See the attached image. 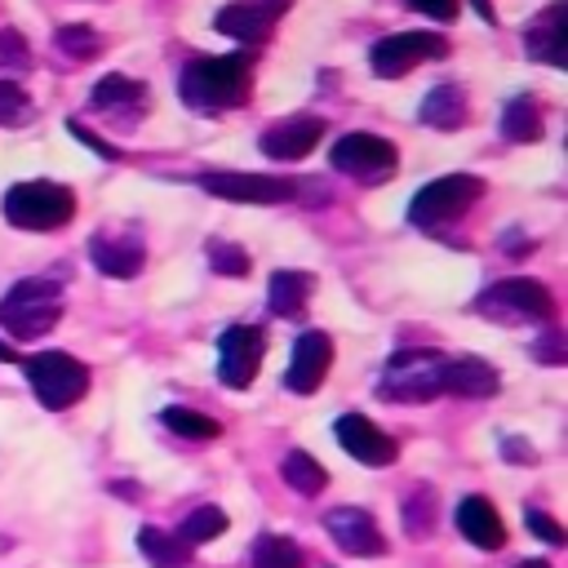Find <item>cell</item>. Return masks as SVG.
Here are the masks:
<instances>
[{
  "label": "cell",
  "mask_w": 568,
  "mask_h": 568,
  "mask_svg": "<svg viewBox=\"0 0 568 568\" xmlns=\"http://www.w3.org/2000/svg\"><path fill=\"white\" fill-rule=\"evenodd\" d=\"M333 435H337V444H342L355 462H364V466H390V462L399 457V444H395L382 426H373L364 413H342V417L333 422Z\"/></svg>",
  "instance_id": "cell-15"
},
{
  "label": "cell",
  "mask_w": 568,
  "mask_h": 568,
  "mask_svg": "<svg viewBox=\"0 0 568 568\" xmlns=\"http://www.w3.org/2000/svg\"><path fill=\"white\" fill-rule=\"evenodd\" d=\"M324 138V120L320 115H293V120H280L262 133V155L271 160H302L320 146Z\"/></svg>",
  "instance_id": "cell-16"
},
{
  "label": "cell",
  "mask_w": 568,
  "mask_h": 568,
  "mask_svg": "<svg viewBox=\"0 0 568 568\" xmlns=\"http://www.w3.org/2000/svg\"><path fill=\"white\" fill-rule=\"evenodd\" d=\"M253 568H306V555H302L297 541L275 537V532H262L253 541Z\"/></svg>",
  "instance_id": "cell-27"
},
{
  "label": "cell",
  "mask_w": 568,
  "mask_h": 568,
  "mask_svg": "<svg viewBox=\"0 0 568 568\" xmlns=\"http://www.w3.org/2000/svg\"><path fill=\"white\" fill-rule=\"evenodd\" d=\"M479 195H484V178H475V173H444V178L426 182V186L413 195L408 222L422 226V231H439L444 222L462 217Z\"/></svg>",
  "instance_id": "cell-7"
},
{
  "label": "cell",
  "mask_w": 568,
  "mask_h": 568,
  "mask_svg": "<svg viewBox=\"0 0 568 568\" xmlns=\"http://www.w3.org/2000/svg\"><path fill=\"white\" fill-rule=\"evenodd\" d=\"M475 9H479L484 18H493V9H488V0H475Z\"/></svg>",
  "instance_id": "cell-42"
},
{
  "label": "cell",
  "mask_w": 568,
  "mask_h": 568,
  "mask_svg": "<svg viewBox=\"0 0 568 568\" xmlns=\"http://www.w3.org/2000/svg\"><path fill=\"white\" fill-rule=\"evenodd\" d=\"M89 257H93V266L102 271V275H111V280H133L138 271H142V262H146V248H142V240L138 235H93L89 240Z\"/></svg>",
  "instance_id": "cell-19"
},
{
  "label": "cell",
  "mask_w": 568,
  "mask_h": 568,
  "mask_svg": "<svg viewBox=\"0 0 568 568\" xmlns=\"http://www.w3.org/2000/svg\"><path fill=\"white\" fill-rule=\"evenodd\" d=\"M528 58L537 62H550V67H564V44H568V31H564V4H550L532 27H528Z\"/></svg>",
  "instance_id": "cell-22"
},
{
  "label": "cell",
  "mask_w": 568,
  "mask_h": 568,
  "mask_svg": "<svg viewBox=\"0 0 568 568\" xmlns=\"http://www.w3.org/2000/svg\"><path fill=\"white\" fill-rule=\"evenodd\" d=\"M328 368H333V337L320 333V328H306L293 342V355H288V368H284V390L311 395V390H320Z\"/></svg>",
  "instance_id": "cell-14"
},
{
  "label": "cell",
  "mask_w": 568,
  "mask_h": 568,
  "mask_svg": "<svg viewBox=\"0 0 568 568\" xmlns=\"http://www.w3.org/2000/svg\"><path fill=\"white\" fill-rule=\"evenodd\" d=\"M532 355H537L541 364H564V359H568V355H564V333H559L555 324H546V337L532 342Z\"/></svg>",
  "instance_id": "cell-35"
},
{
  "label": "cell",
  "mask_w": 568,
  "mask_h": 568,
  "mask_svg": "<svg viewBox=\"0 0 568 568\" xmlns=\"http://www.w3.org/2000/svg\"><path fill=\"white\" fill-rule=\"evenodd\" d=\"M31 115H36V106H31L27 89L13 84V80H0V129H18V124H27Z\"/></svg>",
  "instance_id": "cell-31"
},
{
  "label": "cell",
  "mask_w": 568,
  "mask_h": 568,
  "mask_svg": "<svg viewBox=\"0 0 568 568\" xmlns=\"http://www.w3.org/2000/svg\"><path fill=\"white\" fill-rule=\"evenodd\" d=\"M58 49L71 53V58H93L102 49V36L84 22H71V27H58Z\"/></svg>",
  "instance_id": "cell-32"
},
{
  "label": "cell",
  "mask_w": 568,
  "mask_h": 568,
  "mask_svg": "<svg viewBox=\"0 0 568 568\" xmlns=\"http://www.w3.org/2000/svg\"><path fill=\"white\" fill-rule=\"evenodd\" d=\"M288 4L293 0H231V4L217 9L213 27L231 40H240V44H262L271 36V27L288 13Z\"/></svg>",
  "instance_id": "cell-13"
},
{
  "label": "cell",
  "mask_w": 568,
  "mask_h": 568,
  "mask_svg": "<svg viewBox=\"0 0 568 568\" xmlns=\"http://www.w3.org/2000/svg\"><path fill=\"white\" fill-rule=\"evenodd\" d=\"M524 524H528V532H532V537H541L546 546H564V541H568L564 524H559V519H550L546 510H532V506H528V510H524Z\"/></svg>",
  "instance_id": "cell-34"
},
{
  "label": "cell",
  "mask_w": 568,
  "mask_h": 568,
  "mask_svg": "<svg viewBox=\"0 0 568 568\" xmlns=\"http://www.w3.org/2000/svg\"><path fill=\"white\" fill-rule=\"evenodd\" d=\"M501 138H506V142H519V146L541 138V106H537V98L515 93V98L501 106Z\"/></svg>",
  "instance_id": "cell-25"
},
{
  "label": "cell",
  "mask_w": 568,
  "mask_h": 568,
  "mask_svg": "<svg viewBox=\"0 0 568 568\" xmlns=\"http://www.w3.org/2000/svg\"><path fill=\"white\" fill-rule=\"evenodd\" d=\"M0 62H9V67L27 62V40L18 31H0Z\"/></svg>",
  "instance_id": "cell-36"
},
{
  "label": "cell",
  "mask_w": 568,
  "mask_h": 568,
  "mask_svg": "<svg viewBox=\"0 0 568 568\" xmlns=\"http://www.w3.org/2000/svg\"><path fill=\"white\" fill-rule=\"evenodd\" d=\"M324 532L333 537V546L342 555H355V559H377L386 555V532L377 528V519L359 506H333L324 515Z\"/></svg>",
  "instance_id": "cell-12"
},
{
  "label": "cell",
  "mask_w": 568,
  "mask_h": 568,
  "mask_svg": "<svg viewBox=\"0 0 568 568\" xmlns=\"http://www.w3.org/2000/svg\"><path fill=\"white\" fill-rule=\"evenodd\" d=\"M160 422H164L178 439H217V435H222V422H217V417H204V413L182 408V404L164 408V413H160Z\"/></svg>",
  "instance_id": "cell-28"
},
{
  "label": "cell",
  "mask_w": 568,
  "mask_h": 568,
  "mask_svg": "<svg viewBox=\"0 0 568 568\" xmlns=\"http://www.w3.org/2000/svg\"><path fill=\"white\" fill-rule=\"evenodd\" d=\"M262 355H266V333L257 324H231L217 337V377H222V386L244 390L257 377Z\"/></svg>",
  "instance_id": "cell-9"
},
{
  "label": "cell",
  "mask_w": 568,
  "mask_h": 568,
  "mask_svg": "<svg viewBox=\"0 0 568 568\" xmlns=\"http://www.w3.org/2000/svg\"><path fill=\"white\" fill-rule=\"evenodd\" d=\"M58 320H62V284L58 280L31 275V280H18L0 297V328L9 337H18V342L44 337Z\"/></svg>",
  "instance_id": "cell-2"
},
{
  "label": "cell",
  "mask_w": 568,
  "mask_h": 568,
  "mask_svg": "<svg viewBox=\"0 0 568 568\" xmlns=\"http://www.w3.org/2000/svg\"><path fill=\"white\" fill-rule=\"evenodd\" d=\"M138 550L146 555L151 568H191V546L178 532H164L155 524L138 528Z\"/></svg>",
  "instance_id": "cell-24"
},
{
  "label": "cell",
  "mask_w": 568,
  "mask_h": 568,
  "mask_svg": "<svg viewBox=\"0 0 568 568\" xmlns=\"http://www.w3.org/2000/svg\"><path fill=\"white\" fill-rule=\"evenodd\" d=\"M501 453H506L515 466H532V462H537V453H532L524 439H515V435H506V439H501Z\"/></svg>",
  "instance_id": "cell-39"
},
{
  "label": "cell",
  "mask_w": 568,
  "mask_h": 568,
  "mask_svg": "<svg viewBox=\"0 0 568 568\" xmlns=\"http://www.w3.org/2000/svg\"><path fill=\"white\" fill-rule=\"evenodd\" d=\"M444 53H448L444 36H430V31H395V36H382V40L373 44L368 62H373L377 75L390 80V75H408L417 62L444 58Z\"/></svg>",
  "instance_id": "cell-11"
},
{
  "label": "cell",
  "mask_w": 568,
  "mask_h": 568,
  "mask_svg": "<svg viewBox=\"0 0 568 568\" xmlns=\"http://www.w3.org/2000/svg\"><path fill=\"white\" fill-rule=\"evenodd\" d=\"M89 98H93L98 111H106V115H124V120H133V115L146 111V84H142V80H129V75H120V71L102 75V80L93 84Z\"/></svg>",
  "instance_id": "cell-20"
},
{
  "label": "cell",
  "mask_w": 568,
  "mask_h": 568,
  "mask_svg": "<svg viewBox=\"0 0 568 568\" xmlns=\"http://www.w3.org/2000/svg\"><path fill=\"white\" fill-rule=\"evenodd\" d=\"M515 568H550L546 559H524V564H515Z\"/></svg>",
  "instance_id": "cell-41"
},
{
  "label": "cell",
  "mask_w": 568,
  "mask_h": 568,
  "mask_svg": "<svg viewBox=\"0 0 568 568\" xmlns=\"http://www.w3.org/2000/svg\"><path fill=\"white\" fill-rule=\"evenodd\" d=\"M226 510L222 506H195L186 519H182V528H178V537L195 550V546H204V541H213V537H222L226 532Z\"/></svg>",
  "instance_id": "cell-29"
},
{
  "label": "cell",
  "mask_w": 568,
  "mask_h": 568,
  "mask_svg": "<svg viewBox=\"0 0 568 568\" xmlns=\"http://www.w3.org/2000/svg\"><path fill=\"white\" fill-rule=\"evenodd\" d=\"M22 373H27L31 390H36V399H40L44 408H53V413L80 404L84 390H89V368H84L75 355H67V351L22 355Z\"/></svg>",
  "instance_id": "cell-5"
},
{
  "label": "cell",
  "mask_w": 568,
  "mask_h": 568,
  "mask_svg": "<svg viewBox=\"0 0 568 568\" xmlns=\"http://www.w3.org/2000/svg\"><path fill=\"white\" fill-rule=\"evenodd\" d=\"M417 13H426V18H435V22H453L457 18V0H408Z\"/></svg>",
  "instance_id": "cell-37"
},
{
  "label": "cell",
  "mask_w": 568,
  "mask_h": 568,
  "mask_svg": "<svg viewBox=\"0 0 568 568\" xmlns=\"http://www.w3.org/2000/svg\"><path fill=\"white\" fill-rule=\"evenodd\" d=\"M253 84V67L244 53H217V58H191L178 75V93L191 111L213 115V111H231L248 98Z\"/></svg>",
  "instance_id": "cell-1"
},
{
  "label": "cell",
  "mask_w": 568,
  "mask_h": 568,
  "mask_svg": "<svg viewBox=\"0 0 568 568\" xmlns=\"http://www.w3.org/2000/svg\"><path fill=\"white\" fill-rule=\"evenodd\" d=\"M75 213V195L62 182H18L4 191V217L18 231H58Z\"/></svg>",
  "instance_id": "cell-3"
},
{
  "label": "cell",
  "mask_w": 568,
  "mask_h": 568,
  "mask_svg": "<svg viewBox=\"0 0 568 568\" xmlns=\"http://www.w3.org/2000/svg\"><path fill=\"white\" fill-rule=\"evenodd\" d=\"M399 515H404V532L413 537V541H422V537H430V528H435V493L430 488H413L408 497H404V506H399Z\"/></svg>",
  "instance_id": "cell-30"
},
{
  "label": "cell",
  "mask_w": 568,
  "mask_h": 568,
  "mask_svg": "<svg viewBox=\"0 0 568 568\" xmlns=\"http://www.w3.org/2000/svg\"><path fill=\"white\" fill-rule=\"evenodd\" d=\"M209 266L217 275H248V253L226 240H209Z\"/></svg>",
  "instance_id": "cell-33"
},
{
  "label": "cell",
  "mask_w": 568,
  "mask_h": 568,
  "mask_svg": "<svg viewBox=\"0 0 568 568\" xmlns=\"http://www.w3.org/2000/svg\"><path fill=\"white\" fill-rule=\"evenodd\" d=\"M328 164H333L337 173L359 178V182H386V178L395 173L399 155H395V142H386L382 133L355 129V133H342V138L333 142Z\"/></svg>",
  "instance_id": "cell-8"
},
{
  "label": "cell",
  "mask_w": 568,
  "mask_h": 568,
  "mask_svg": "<svg viewBox=\"0 0 568 568\" xmlns=\"http://www.w3.org/2000/svg\"><path fill=\"white\" fill-rule=\"evenodd\" d=\"M453 519H457V532H462L470 546H479V550H501V546H506V524H501L497 506H493L484 493L462 497Z\"/></svg>",
  "instance_id": "cell-18"
},
{
  "label": "cell",
  "mask_w": 568,
  "mask_h": 568,
  "mask_svg": "<svg viewBox=\"0 0 568 568\" xmlns=\"http://www.w3.org/2000/svg\"><path fill=\"white\" fill-rule=\"evenodd\" d=\"M439 390L466 395V399H488V395L501 390V373H497L484 355H457V359H444Z\"/></svg>",
  "instance_id": "cell-17"
},
{
  "label": "cell",
  "mask_w": 568,
  "mask_h": 568,
  "mask_svg": "<svg viewBox=\"0 0 568 568\" xmlns=\"http://www.w3.org/2000/svg\"><path fill=\"white\" fill-rule=\"evenodd\" d=\"M200 186L217 200H235V204H284L293 200V182L288 178H271V173H231V169H209L200 173Z\"/></svg>",
  "instance_id": "cell-10"
},
{
  "label": "cell",
  "mask_w": 568,
  "mask_h": 568,
  "mask_svg": "<svg viewBox=\"0 0 568 568\" xmlns=\"http://www.w3.org/2000/svg\"><path fill=\"white\" fill-rule=\"evenodd\" d=\"M67 133H71V138H80V142H89V151H98V155H106V160H115V155H120V151H115V146H106L98 133H89L80 120H67Z\"/></svg>",
  "instance_id": "cell-38"
},
{
  "label": "cell",
  "mask_w": 568,
  "mask_h": 568,
  "mask_svg": "<svg viewBox=\"0 0 568 568\" xmlns=\"http://www.w3.org/2000/svg\"><path fill=\"white\" fill-rule=\"evenodd\" d=\"M422 124H430V129H462L466 124V93L457 89V84H435L426 98H422Z\"/></svg>",
  "instance_id": "cell-23"
},
{
  "label": "cell",
  "mask_w": 568,
  "mask_h": 568,
  "mask_svg": "<svg viewBox=\"0 0 568 568\" xmlns=\"http://www.w3.org/2000/svg\"><path fill=\"white\" fill-rule=\"evenodd\" d=\"M280 475H284V484H288L293 493H302V497H320L324 484H328V470H324L311 453H302V448H288V453H284Z\"/></svg>",
  "instance_id": "cell-26"
},
{
  "label": "cell",
  "mask_w": 568,
  "mask_h": 568,
  "mask_svg": "<svg viewBox=\"0 0 568 568\" xmlns=\"http://www.w3.org/2000/svg\"><path fill=\"white\" fill-rule=\"evenodd\" d=\"M0 359H4V364H13V359H22V355H18L9 342H0Z\"/></svg>",
  "instance_id": "cell-40"
},
{
  "label": "cell",
  "mask_w": 568,
  "mask_h": 568,
  "mask_svg": "<svg viewBox=\"0 0 568 568\" xmlns=\"http://www.w3.org/2000/svg\"><path fill=\"white\" fill-rule=\"evenodd\" d=\"M475 311L484 320H497V324H550L555 320V297L546 293V284L515 275V280L488 284L475 297Z\"/></svg>",
  "instance_id": "cell-4"
},
{
  "label": "cell",
  "mask_w": 568,
  "mask_h": 568,
  "mask_svg": "<svg viewBox=\"0 0 568 568\" xmlns=\"http://www.w3.org/2000/svg\"><path fill=\"white\" fill-rule=\"evenodd\" d=\"M311 293H315V275H306V271H275L271 288H266V306L275 315H284V320H302Z\"/></svg>",
  "instance_id": "cell-21"
},
{
  "label": "cell",
  "mask_w": 568,
  "mask_h": 568,
  "mask_svg": "<svg viewBox=\"0 0 568 568\" xmlns=\"http://www.w3.org/2000/svg\"><path fill=\"white\" fill-rule=\"evenodd\" d=\"M439 373H444V355L426 351V346H408L395 351L382 368V399L395 404H430L439 390Z\"/></svg>",
  "instance_id": "cell-6"
}]
</instances>
